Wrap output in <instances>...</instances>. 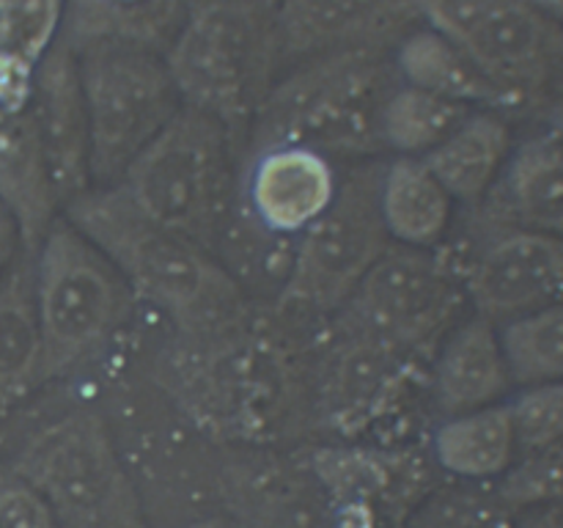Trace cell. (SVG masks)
<instances>
[{
	"mask_svg": "<svg viewBox=\"0 0 563 528\" xmlns=\"http://www.w3.org/2000/svg\"><path fill=\"white\" fill-rule=\"evenodd\" d=\"M396 86L383 44L313 55L267 94L251 124L253 146H306L324 157L379 152V116Z\"/></svg>",
	"mask_w": 563,
	"mask_h": 528,
	"instance_id": "obj_3",
	"label": "cell"
},
{
	"mask_svg": "<svg viewBox=\"0 0 563 528\" xmlns=\"http://www.w3.org/2000/svg\"><path fill=\"white\" fill-rule=\"evenodd\" d=\"M335 193L333 160L306 146L262 148L247 174V204L269 234H302L322 218Z\"/></svg>",
	"mask_w": 563,
	"mask_h": 528,
	"instance_id": "obj_14",
	"label": "cell"
},
{
	"mask_svg": "<svg viewBox=\"0 0 563 528\" xmlns=\"http://www.w3.org/2000/svg\"><path fill=\"white\" fill-rule=\"evenodd\" d=\"M66 0H0V50L38 66L64 33Z\"/></svg>",
	"mask_w": 563,
	"mask_h": 528,
	"instance_id": "obj_27",
	"label": "cell"
},
{
	"mask_svg": "<svg viewBox=\"0 0 563 528\" xmlns=\"http://www.w3.org/2000/svg\"><path fill=\"white\" fill-rule=\"evenodd\" d=\"M42 493L60 528H146L135 482L99 413L71 410L33 432L9 462Z\"/></svg>",
	"mask_w": 563,
	"mask_h": 528,
	"instance_id": "obj_6",
	"label": "cell"
},
{
	"mask_svg": "<svg viewBox=\"0 0 563 528\" xmlns=\"http://www.w3.org/2000/svg\"><path fill=\"white\" fill-rule=\"evenodd\" d=\"M75 53L91 141V185L113 187L179 113V91L157 50L88 44Z\"/></svg>",
	"mask_w": 563,
	"mask_h": 528,
	"instance_id": "obj_7",
	"label": "cell"
},
{
	"mask_svg": "<svg viewBox=\"0 0 563 528\" xmlns=\"http://www.w3.org/2000/svg\"><path fill=\"white\" fill-rule=\"evenodd\" d=\"M390 61H394L399 82L405 86L438 94V97L467 105L473 110L484 108L500 110V113L506 110L498 88L478 72V66L456 44H451L432 28H418V31L407 33L390 53Z\"/></svg>",
	"mask_w": 563,
	"mask_h": 528,
	"instance_id": "obj_23",
	"label": "cell"
},
{
	"mask_svg": "<svg viewBox=\"0 0 563 528\" xmlns=\"http://www.w3.org/2000/svg\"><path fill=\"white\" fill-rule=\"evenodd\" d=\"M520 457L542 451L563 438V383L528 385L509 399Z\"/></svg>",
	"mask_w": 563,
	"mask_h": 528,
	"instance_id": "obj_29",
	"label": "cell"
},
{
	"mask_svg": "<svg viewBox=\"0 0 563 528\" xmlns=\"http://www.w3.org/2000/svg\"><path fill=\"white\" fill-rule=\"evenodd\" d=\"M27 110L38 130L60 207L91 190V141L77 53L58 38L36 66Z\"/></svg>",
	"mask_w": 563,
	"mask_h": 528,
	"instance_id": "obj_13",
	"label": "cell"
},
{
	"mask_svg": "<svg viewBox=\"0 0 563 528\" xmlns=\"http://www.w3.org/2000/svg\"><path fill=\"white\" fill-rule=\"evenodd\" d=\"M478 231L460 264L473 314L500 328L563 302V240L500 223H478Z\"/></svg>",
	"mask_w": 563,
	"mask_h": 528,
	"instance_id": "obj_12",
	"label": "cell"
},
{
	"mask_svg": "<svg viewBox=\"0 0 563 528\" xmlns=\"http://www.w3.org/2000/svg\"><path fill=\"white\" fill-rule=\"evenodd\" d=\"M170 528H240V526H236L234 520H229V517H198V520L181 522V526H170Z\"/></svg>",
	"mask_w": 563,
	"mask_h": 528,
	"instance_id": "obj_36",
	"label": "cell"
},
{
	"mask_svg": "<svg viewBox=\"0 0 563 528\" xmlns=\"http://www.w3.org/2000/svg\"><path fill=\"white\" fill-rule=\"evenodd\" d=\"M531 3L537 6L550 22H555V25L563 28V0H531Z\"/></svg>",
	"mask_w": 563,
	"mask_h": 528,
	"instance_id": "obj_37",
	"label": "cell"
},
{
	"mask_svg": "<svg viewBox=\"0 0 563 528\" xmlns=\"http://www.w3.org/2000/svg\"><path fill=\"white\" fill-rule=\"evenodd\" d=\"M511 152L515 138L506 116L478 108L421 160L456 204L478 207L493 193Z\"/></svg>",
	"mask_w": 563,
	"mask_h": 528,
	"instance_id": "obj_19",
	"label": "cell"
},
{
	"mask_svg": "<svg viewBox=\"0 0 563 528\" xmlns=\"http://www.w3.org/2000/svg\"><path fill=\"white\" fill-rule=\"evenodd\" d=\"M515 512L498 495H449L429 504L410 528H511Z\"/></svg>",
	"mask_w": 563,
	"mask_h": 528,
	"instance_id": "obj_30",
	"label": "cell"
},
{
	"mask_svg": "<svg viewBox=\"0 0 563 528\" xmlns=\"http://www.w3.org/2000/svg\"><path fill=\"white\" fill-rule=\"evenodd\" d=\"M500 344L515 385L563 383V302L500 324Z\"/></svg>",
	"mask_w": 563,
	"mask_h": 528,
	"instance_id": "obj_26",
	"label": "cell"
},
{
	"mask_svg": "<svg viewBox=\"0 0 563 528\" xmlns=\"http://www.w3.org/2000/svg\"><path fill=\"white\" fill-rule=\"evenodd\" d=\"M44 383L42 333L33 300V253L22 251L0 280V407Z\"/></svg>",
	"mask_w": 563,
	"mask_h": 528,
	"instance_id": "obj_24",
	"label": "cell"
},
{
	"mask_svg": "<svg viewBox=\"0 0 563 528\" xmlns=\"http://www.w3.org/2000/svg\"><path fill=\"white\" fill-rule=\"evenodd\" d=\"M511 380L500 328L471 314L440 341L432 372V394L445 418L500 405L509 396Z\"/></svg>",
	"mask_w": 563,
	"mask_h": 528,
	"instance_id": "obj_16",
	"label": "cell"
},
{
	"mask_svg": "<svg viewBox=\"0 0 563 528\" xmlns=\"http://www.w3.org/2000/svg\"><path fill=\"white\" fill-rule=\"evenodd\" d=\"M471 113L467 105L399 82L383 105L379 143L399 157H427Z\"/></svg>",
	"mask_w": 563,
	"mask_h": 528,
	"instance_id": "obj_25",
	"label": "cell"
},
{
	"mask_svg": "<svg viewBox=\"0 0 563 528\" xmlns=\"http://www.w3.org/2000/svg\"><path fill=\"white\" fill-rule=\"evenodd\" d=\"M432 454L462 482H500L520 460L509 402L445 418L434 429Z\"/></svg>",
	"mask_w": 563,
	"mask_h": 528,
	"instance_id": "obj_22",
	"label": "cell"
},
{
	"mask_svg": "<svg viewBox=\"0 0 563 528\" xmlns=\"http://www.w3.org/2000/svg\"><path fill=\"white\" fill-rule=\"evenodd\" d=\"M20 231H16L14 220L0 209V280L5 278L9 267L14 264V258L20 256Z\"/></svg>",
	"mask_w": 563,
	"mask_h": 528,
	"instance_id": "obj_33",
	"label": "cell"
},
{
	"mask_svg": "<svg viewBox=\"0 0 563 528\" xmlns=\"http://www.w3.org/2000/svg\"><path fill=\"white\" fill-rule=\"evenodd\" d=\"M36 66L0 50V113H16L31 102Z\"/></svg>",
	"mask_w": 563,
	"mask_h": 528,
	"instance_id": "obj_32",
	"label": "cell"
},
{
	"mask_svg": "<svg viewBox=\"0 0 563 528\" xmlns=\"http://www.w3.org/2000/svg\"><path fill=\"white\" fill-rule=\"evenodd\" d=\"M115 187L148 220L212 253L231 201V132L181 105Z\"/></svg>",
	"mask_w": 563,
	"mask_h": 528,
	"instance_id": "obj_5",
	"label": "cell"
},
{
	"mask_svg": "<svg viewBox=\"0 0 563 528\" xmlns=\"http://www.w3.org/2000/svg\"><path fill=\"white\" fill-rule=\"evenodd\" d=\"M407 11H412V0H278L284 53L313 58L383 44Z\"/></svg>",
	"mask_w": 563,
	"mask_h": 528,
	"instance_id": "obj_17",
	"label": "cell"
},
{
	"mask_svg": "<svg viewBox=\"0 0 563 528\" xmlns=\"http://www.w3.org/2000/svg\"><path fill=\"white\" fill-rule=\"evenodd\" d=\"M0 528H60L42 493L9 462H0Z\"/></svg>",
	"mask_w": 563,
	"mask_h": 528,
	"instance_id": "obj_31",
	"label": "cell"
},
{
	"mask_svg": "<svg viewBox=\"0 0 563 528\" xmlns=\"http://www.w3.org/2000/svg\"><path fill=\"white\" fill-rule=\"evenodd\" d=\"M58 207L31 110L0 113V209L14 220L22 251H36L58 220Z\"/></svg>",
	"mask_w": 563,
	"mask_h": 528,
	"instance_id": "obj_18",
	"label": "cell"
},
{
	"mask_svg": "<svg viewBox=\"0 0 563 528\" xmlns=\"http://www.w3.org/2000/svg\"><path fill=\"white\" fill-rule=\"evenodd\" d=\"M511 528H563V509L559 506H537L517 512Z\"/></svg>",
	"mask_w": 563,
	"mask_h": 528,
	"instance_id": "obj_34",
	"label": "cell"
},
{
	"mask_svg": "<svg viewBox=\"0 0 563 528\" xmlns=\"http://www.w3.org/2000/svg\"><path fill=\"white\" fill-rule=\"evenodd\" d=\"M278 0H187L163 50L181 105L245 130L278 82L284 61Z\"/></svg>",
	"mask_w": 563,
	"mask_h": 528,
	"instance_id": "obj_2",
	"label": "cell"
},
{
	"mask_svg": "<svg viewBox=\"0 0 563 528\" xmlns=\"http://www.w3.org/2000/svg\"><path fill=\"white\" fill-rule=\"evenodd\" d=\"M33 300L44 380H55L110 344L130 319L135 297L108 256L58 218L33 251Z\"/></svg>",
	"mask_w": 563,
	"mask_h": 528,
	"instance_id": "obj_4",
	"label": "cell"
},
{
	"mask_svg": "<svg viewBox=\"0 0 563 528\" xmlns=\"http://www.w3.org/2000/svg\"><path fill=\"white\" fill-rule=\"evenodd\" d=\"M64 212L119 270L132 297L157 308L187 339L218 333L245 317L240 284L214 253L148 220L121 187H91Z\"/></svg>",
	"mask_w": 563,
	"mask_h": 528,
	"instance_id": "obj_1",
	"label": "cell"
},
{
	"mask_svg": "<svg viewBox=\"0 0 563 528\" xmlns=\"http://www.w3.org/2000/svg\"><path fill=\"white\" fill-rule=\"evenodd\" d=\"M412 11L478 66L506 110L544 102L559 86L563 28L531 0H412Z\"/></svg>",
	"mask_w": 563,
	"mask_h": 528,
	"instance_id": "obj_8",
	"label": "cell"
},
{
	"mask_svg": "<svg viewBox=\"0 0 563 528\" xmlns=\"http://www.w3.org/2000/svg\"><path fill=\"white\" fill-rule=\"evenodd\" d=\"M506 509L517 512L537 506L563 509V438L533 454L520 457L495 490Z\"/></svg>",
	"mask_w": 563,
	"mask_h": 528,
	"instance_id": "obj_28",
	"label": "cell"
},
{
	"mask_svg": "<svg viewBox=\"0 0 563 528\" xmlns=\"http://www.w3.org/2000/svg\"><path fill=\"white\" fill-rule=\"evenodd\" d=\"M482 223L517 226L563 240V135L544 130L515 146L493 193L482 201Z\"/></svg>",
	"mask_w": 563,
	"mask_h": 528,
	"instance_id": "obj_15",
	"label": "cell"
},
{
	"mask_svg": "<svg viewBox=\"0 0 563 528\" xmlns=\"http://www.w3.org/2000/svg\"><path fill=\"white\" fill-rule=\"evenodd\" d=\"M467 306L460 264L432 248L390 245L346 302L352 330L416 355L462 322Z\"/></svg>",
	"mask_w": 563,
	"mask_h": 528,
	"instance_id": "obj_10",
	"label": "cell"
},
{
	"mask_svg": "<svg viewBox=\"0 0 563 528\" xmlns=\"http://www.w3.org/2000/svg\"><path fill=\"white\" fill-rule=\"evenodd\" d=\"M388 248L390 237L379 215V174L352 170L339 179V193L322 218L300 234L278 302L297 311H339Z\"/></svg>",
	"mask_w": 563,
	"mask_h": 528,
	"instance_id": "obj_11",
	"label": "cell"
},
{
	"mask_svg": "<svg viewBox=\"0 0 563 528\" xmlns=\"http://www.w3.org/2000/svg\"><path fill=\"white\" fill-rule=\"evenodd\" d=\"M544 119H548V130L563 135V80L544 99Z\"/></svg>",
	"mask_w": 563,
	"mask_h": 528,
	"instance_id": "obj_35",
	"label": "cell"
},
{
	"mask_svg": "<svg viewBox=\"0 0 563 528\" xmlns=\"http://www.w3.org/2000/svg\"><path fill=\"white\" fill-rule=\"evenodd\" d=\"M454 204L421 157H396L379 174V215L396 245L438 248L451 229Z\"/></svg>",
	"mask_w": 563,
	"mask_h": 528,
	"instance_id": "obj_20",
	"label": "cell"
},
{
	"mask_svg": "<svg viewBox=\"0 0 563 528\" xmlns=\"http://www.w3.org/2000/svg\"><path fill=\"white\" fill-rule=\"evenodd\" d=\"M168 374L179 399L218 435L262 438L286 410L284 363L242 319L231 328L187 339L170 358Z\"/></svg>",
	"mask_w": 563,
	"mask_h": 528,
	"instance_id": "obj_9",
	"label": "cell"
},
{
	"mask_svg": "<svg viewBox=\"0 0 563 528\" xmlns=\"http://www.w3.org/2000/svg\"><path fill=\"white\" fill-rule=\"evenodd\" d=\"M401 361V352L352 330L324 377L322 405L330 421L341 432L366 427L396 388Z\"/></svg>",
	"mask_w": 563,
	"mask_h": 528,
	"instance_id": "obj_21",
	"label": "cell"
}]
</instances>
